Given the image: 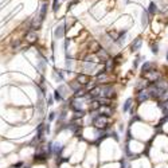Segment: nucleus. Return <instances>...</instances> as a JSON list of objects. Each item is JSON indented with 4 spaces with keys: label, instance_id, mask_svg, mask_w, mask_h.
<instances>
[{
    "label": "nucleus",
    "instance_id": "obj_1",
    "mask_svg": "<svg viewBox=\"0 0 168 168\" xmlns=\"http://www.w3.org/2000/svg\"><path fill=\"white\" fill-rule=\"evenodd\" d=\"M168 89V82L165 81H161V79H159V81L153 82L151 86H149L148 89V93H149V97H153V98L159 100L160 98V96L164 93L165 90Z\"/></svg>",
    "mask_w": 168,
    "mask_h": 168
},
{
    "label": "nucleus",
    "instance_id": "obj_2",
    "mask_svg": "<svg viewBox=\"0 0 168 168\" xmlns=\"http://www.w3.org/2000/svg\"><path fill=\"white\" fill-rule=\"evenodd\" d=\"M109 125V117L104 114H98L97 117L93 118V127L97 129H105Z\"/></svg>",
    "mask_w": 168,
    "mask_h": 168
},
{
    "label": "nucleus",
    "instance_id": "obj_3",
    "mask_svg": "<svg viewBox=\"0 0 168 168\" xmlns=\"http://www.w3.org/2000/svg\"><path fill=\"white\" fill-rule=\"evenodd\" d=\"M143 77H144V79H147V81H149V82H156V81H159L160 79V73L159 71H156V70H149V71H147V73H143Z\"/></svg>",
    "mask_w": 168,
    "mask_h": 168
},
{
    "label": "nucleus",
    "instance_id": "obj_4",
    "mask_svg": "<svg viewBox=\"0 0 168 168\" xmlns=\"http://www.w3.org/2000/svg\"><path fill=\"white\" fill-rule=\"evenodd\" d=\"M91 81V78L89 75H86V74H78L77 75V82L79 85H87Z\"/></svg>",
    "mask_w": 168,
    "mask_h": 168
},
{
    "label": "nucleus",
    "instance_id": "obj_5",
    "mask_svg": "<svg viewBox=\"0 0 168 168\" xmlns=\"http://www.w3.org/2000/svg\"><path fill=\"white\" fill-rule=\"evenodd\" d=\"M38 39V34H36V31H28L26 34V40L28 42V43H34Z\"/></svg>",
    "mask_w": 168,
    "mask_h": 168
},
{
    "label": "nucleus",
    "instance_id": "obj_6",
    "mask_svg": "<svg viewBox=\"0 0 168 168\" xmlns=\"http://www.w3.org/2000/svg\"><path fill=\"white\" fill-rule=\"evenodd\" d=\"M34 157H35V161H38V163H43V161L47 160V152H44V151H39Z\"/></svg>",
    "mask_w": 168,
    "mask_h": 168
},
{
    "label": "nucleus",
    "instance_id": "obj_7",
    "mask_svg": "<svg viewBox=\"0 0 168 168\" xmlns=\"http://www.w3.org/2000/svg\"><path fill=\"white\" fill-rule=\"evenodd\" d=\"M89 49H90L91 53H98V51H100L102 47L100 46V43H98L97 40H91L90 43H89Z\"/></svg>",
    "mask_w": 168,
    "mask_h": 168
},
{
    "label": "nucleus",
    "instance_id": "obj_8",
    "mask_svg": "<svg viewBox=\"0 0 168 168\" xmlns=\"http://www.w3.org/2000/svg\"><path fill=\"white\" fill-rule=\"evenodd\" d=\"M54 35L57 39H62L63 35H65V26H58L54 31Z\"/></svg>",
    "mask_w": 168,
    "mask_h": 168
},
{
    "label": "nucleus",
    "instance_id": "obj_9",
    "mask_svg": "<svg viewBox=\"0 0 168 168\" xmlns=\"http://www.w3.org/2000/svg\"><path fill=\"white\" fill-rule=\"evenodd\" d=\"M141 43H143V40H141V38H136L133 42H132V44H130V49H132V51H137V50H140V47H141Z\"/></svg>",
    "mask_w": 168,
    "mask_h": 168
},
{
    "label": "nucleus",
    "instance_id": "obj_10",
    "mask_svg": "<svg viewBox=\"0 0 168 168\" xmlns=\"http://www.w3.org/2000/svg\"><path fill=\"white\" fill-rule=\"evenodd\" d=\"M149 98V93H148V90H141L137 94V101L139 102H143V101H147Z\"/></svg>",
    "mask_w": 168,
    "mask_h": 168
},
{
    "label": "nucleus",
    "instance_id": "obj_11",
    "mask_svg": "<svg viewBox=\"0 0 168 168\" xmlns=\"http://www.w3.org/2000/svg\"><path fill=\"white\" fill-rule=\"evenodd\" d=\"M69 86L71 87V90H73L74 93H77V91H79V89H81L82 85H79L77 81H71V82H69Z\"/></svg>",
    "mask_w": 168,
    "mask_h": 168
},
{
    "label": "nucleus",
    "instance_id": "obj_12",
    "mask_svg": "<svg viewBox=\"0 0 168 168\" xmlns=\"http://www.w3.org/2000/svg\"><path fill=\"white\" fill-rule=\"evenodd\" d=\"M153 67H155V63H152V62H145V63L143 65L141 70H143V73H147V71H149V70H153Z\"/></svg>",
    "mask_w": 168,
    "mask_h": 168
},
{
    "label": "nucleus",
    "instance_id": "obj_13",
    "mask_svg": "<svg viewBox=\"0 0 168 168\" xmlns=\"http://www.w3.org/2000/svg\"><path fill=\"white\" fill-rule=\"evenodd\" d=\"M83 69L86 70V71H93V70L96 69V63H93V62H87V60H85L83 62Z\"/></svg>",
    "mask_w": 168,
    "mask_h": 168
},
{
    "label": "nucleus",
    "instance_id": "obj_14",
    "mask_svg": "<svg viewBox=\"0 0 168 168\" xmlns=\"http://www.w3.org/2000/svg\"><path fill=\"white\" fill-rule=\"evenodd\" d=\"M46 12H47V4L43 3V4H42V7H40V16H39V19L42 22H43L44 18H46Z\"/></svg>",
    "mask_w": 168,
    "mask_h": 168
},
{
    "label": "nucleus",
    "instance_id": "obj_15",
    "mask_svg": "<svg viewBox=\"0 0 168 168\" xmlns=\"http://www.w3.org/2000/svg\"><path fill=\"white\" fill-rule=\"evenodd\" d=\"M159 106L163 109V113L165 114V120H168V100L165 102H161V104H159Z\"/></svg>",
    "mask_w": 168,
    "mask_h": 168
},
{
    "label": "nucleus",
    "instance_id": "obj_16",
    "mask_svg": "<svg viewBox=\"0 0 168 168\" xmlns=\"http://www.w3.org/2000/svg\"><path fill=\"white\" fill-rule=\"evenodd\" d=\"M141 26L143 27H147L148 26V12L147 11H143V15H141Z\"/></svg>",
    "mask_w": 168,
    "mask_h": 168
},
{
    "label": "nucleus",
    "instance_id": "obj_17",
    "mask_svg": "<svg viewBox=\"0 0 168 168\" xmlns=\"http://www.w3.org/2000/svg\"><path fill=\"white\" fill-rule=\"evenodd\" d=\"M108 79V74H106V71H102L98 75H97V82H104Z\"/></svg>",
    "mask_w": 168,
    "mask_h": 168
},
{
    "label": "nucleus",
    "instance_id": "obj_18",
    "mask_svg": "<svg viewBox=\"0 0 168 168\" xmlns=\"http://www.w3.org/2000/svg\"><path fill=\"white\" fill-rule=\"evenodd\" d=\"M54 77L58 79V81H63L65 79V75L62 74V71L60 70H57V69H54Z\"/></svg>",
    "mask_w": 168,
    "mask_h": 168
},
{
    "label": "nucleus",
    "instance_id": "obj_19",
    "mask_svg": "<svg viewBox=\"0 0 168 168\" xmlns=\"http://www.w3.org/2000/svg\"><path fill=\"white\" fill-rule=\"evenodd\" d=\"M156 12H157V6H156V3L151 2V3H149V13H152V15H155Z\"/></svg>",
    "mask_w": 168,
    "mask_h": 168
},
{
    "label": "nucleus",
    "instance_id": "obj_20",
    "mask_svg": "<svg viewBox=\"0 0 168 168\" xmlns=\"http://www.w3.org/2000/svg\"><path fill=\"white\" fill-rule=\"evenodd\" d=\"M132 102H133V100H132V98H128L127 101H125L124 106H123V110H124V112H128V110H129V108H130V105H132Z\"/></svg>",
    "mask_w": 168,
    "mask_h": 168
},
{
    "label": "nucleus",
    "instance_id": "obj_21",
    "mask_svg": "<svg viewBox=\"0 0 168 168\" xmlns=\"http://www.w3.org/2000/svg\"><path fill=\"white\" fill-rule=\"evenodd\" d=\"M57 90L59 91V94L62 96V98H65V96H66V86H59Z\"/></svg>",
    "mask_w": 168,
    "mask_h": 168
},
{
    "label": "nucleus",
    "instance_id": "obj_22",
    "mask_svg": "<svg viewBox=\"0 0 168 168\" xmlns=\"http://www.w3.org/2000/svg\"><path fill=\"white\" fill-rule=\"evenodd\" d=\"M54 100H55V101H62V100H63L62 96L59 94L58 90H54Z\"/></svg>",
    "mask_w": 168,
    "mask_h": 168
},
{
    "label": "nucleus",
    "instance_id": "obj_23",
    "mask_svg": "<svg viewBox=\"0 0 168 168\" xmlns=\"http://www.w3.org/2000/svg\"><path fill=\"white\" fill-rule=\"evenodd\" d=\"M53 10L55 12L58 11V0H53Z\"/></svg>",
    "mask_w": 168,
    "mask_h": 168
},
{
    "label": "nucleus",
    "instance_id": "obj_24",
    "mask_svg": "<svg viewBox=\"0 0 168 168\" xmlns=\"http://www.w3.org/2000/svg\"><path fill=\"white\" fill-rule=\"evenodd\" d=\"M152 53L153 54H157L159 53V46L157 44H152Z\"/></svg>",
    "mask_w": 168,
    "mask_h": 168
},
{
    "label": "nucleus",
    "instance_id": "obj_25",
    "mask_svg": "<svg viewBox=\"0 0 168 168\" xmlns=\"http://www.w3.org/2000/svg\"><path fill=\"white\" fill-rule=\"evenodd\" d=\"M54 118H55V113H54V112H51L50 116H49V120H50V121H53Z\"/></svg>",
    "mask_w": 168,
    "mask_h": 168
},
{
    "label": "nucleus",
    "instance_id": "obj_26",
    "mask_svg": "<svg viewBox=\"0 0 168 168\" xmlns=\"http://www.w3.org/2000/svg\"><path fill=\"white\" fill-rule=\"evenodd\" d=\"M139 60H140V58H136V60H134V63H133V67H134V69L139 66Z\"/></svg>",
    "mask_w": 168,
    "mask_h": 168
},
{
    "label": "nucleus",
    "instance_id": "obj_27",
    "mask_svg": "<svg viewBox=\"0 0 168 168\" xmlns=\"http://www.w3.org/2000/svg\"><path fill=\"white\" fill-rule=\"evenodd\" d=\"M22 165H23V163L20 161V163H16V164L13 165V168H18V167H22Z\"/></svg>",
    "mask_w": 168,
    "mask_h": 168
},
{
    "label": "nucleus",
    "instance_id": "obj_28",
    "mask_svg": "<svg viewBox=\"0 0 168 168\" xmlns=\"http://www.w3.org/2000/svg\"><path fill=\"white\" fill-rule=\"evenodd\" d=\"M167 60H168V54H167Z\"/></svg>",
    "mask_w": 168,
    "mask_h": 168
}]
</instances>
